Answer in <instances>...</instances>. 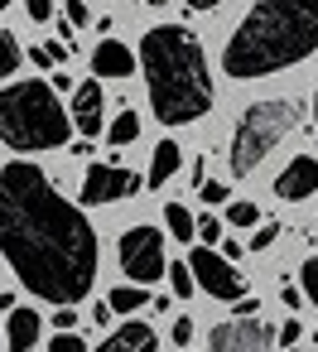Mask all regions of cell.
Wrapping results in <instances>:
<instances>
[{"label":"cell","mask_w":318,"mask_h":352,"mask_svg":"<svg viewBox=\"0 0 318 352\" xmlns=\"http://www.w3.org/2000/svg\"><path fill=\"white\" fill-rule=\"evenodd\" d=\"M280 299H284V304H289V309H299V299H304V294H299V289H294V285H284V289H280Z\"/></svg>","instance_id":"34"},{"label":"cell","mask_w":318,"mask_h":352,"mask_svg":"<svg viewBox=\"0 0 318 352\" xmlns=\"http://www.w3.org/2000/svg\"><path fill=\"white\" fill-rule=\"evenodd\" d=\"M198 198L217 208V203H227V198H231V188H227V184H217V179H203V184H198Z\"/></svg>","instance_id":"23"},{"label":"cell","mask_w":318,"mask_h":352,"mask_svg":"<svg viewBox=\"0 0 318 352\" xmlns=\"http://www.w3.org/2000/svg\"><path fill=\"white\" fill-rule=\"evenodd\" d=\"M140 73L150 87V111L159 126H193L212 111V73L207 54L193 30L183 25H155L140 39Z\"/></svg>","instance_id":"2"},{"label":"cell","mask_w":318,"mask_h":352,"mask_svg":"<svg viewBox=\"0 0 318 352\" xmlns=\"http://www.w3.org/2000/svg\"><path fill=\"white\" fill-rule=\"evenodd\" d=\"M193 236H198L207 251H217V246H222V222H217V217H193Z\"/></svg>","instance_id":"20"},{"label":"cell","mask_w":318,"mask_h":352,"mask_svg":"<svg viewBox=\"0 0 318 352\" xmlns=\"http://www.w3.org/2000/svg\"><path fill=\"white\" fill-rule=\"evenodd\" d=\"M188 338H193V318H183V314H179V318H174V342L183 347Z\"/></svg>","instance_id":"32"},{"label":"cell","mask_w":318,"mask_h":352,"mask_svg":"<svg viewBox=\"0 0 318 352\" xmlns=\"http://www.w3.org/2000/svg\"><path fill=\"white\" fill-rule=\"evenodd\" d=\"M164 227L179 236V241H193V212L183 203H164Z\"/></svg>","instance_id":"18"},{"label":"cell","mask_w":318,"mask_h":352,"mask_svg":"<svg viewBox=\"0 0 318 352\" xmlns=\"http://www.w3.org/2000/svg\"><path fill=\"white\" fill-rule=\"evenodd\" d=\"M135 135H140V116L135 111H116V121L106 126V140L111 145H130Z\"/></svg>","instance_id":"17"},{"label":"cell","mask_w":318,"mask_h":352,"mask_svg":"<svg viewBox=\"0 0 318 352\" xmlns=\"http://www.w3.org/2000/svg\"><path fill=\"white\" fill-rule=\"evenodd\" d=\"M275 236H280V227H275V222H265V227L251 236V251H265V246H275Z\"/></svg>","instance_id":"27"},{"label":"cell","mask_w":318,"mask_h":352,"mask_svg":"<svg viewBox=\"0 0 318 352\" xmlns=\"http://www.w3.org/2000/svg\"><path fill=\"white\" fill-rule=\"evenodd\" d=\"M174 174H179V145H174V140H159V145H155V160H150L145 184H150V188H159V184H169Z\"/></svg>","instance_id":"15"},{"label":"cell","mask_w":318,"mask_h":352,"mask_svg":"<svg viewBox=\"0 0 318 352\" xmlns=\"http://www.w3.org/2000/svg\"><path fill=\"white\" fill-rule=\"evenodd\" d=\"M63 15H68V25H87V6H82V0H68Z\"/></svg>","instance_id":"30"},{"label":"cell","mask_w":318,"mask_h":352,"mask_svg":"<svg viewBox=\"0 0 318 352\" xmlns=\"http://www.w3.org/2000/svg\"><path fill=\"white\" fill-rule=\"evenodd\" d=\"M10 6H15V0H0V15H5V10H10Z\"/></svg>","instance_id":"37"},{"label":"cell","mask_w":318,"mask_h":352,"mask_svg":"<svg viewBox=\"0 0 318 352\" xmlns=\"http://www.w3.org/2000/svg\"><path fill=\"white\" fill-rule=\"evenodd\" d=\"M49 352H92V347H87L78 333H58V338L49 342Z\"/></svg>","instance_id":"25"},{"label":"cell","mask_w":318,"mask_h":352,"mask_svg":"<svg viewBox=\"0 0 318 352\" xmlns=\"http://www.w3.org/2000/svg\"><path fill=\"white\" fill-rule=\"evenodd\" d=\"M299 275H304V294H308V299H313V309H318V256H308Z\"/></svg>","instance_id":"24"},{"label":"cell","mask_w":318,"mask_h":352,"mask_svg":"<svg viewBox=\"0 0 318 352\" xmlns=\"http://www.w3.org/2000/svg\"><path fill=\"white\" fill-rule=\"evenodd\" d=\"M313 193H318V160H313V155H294V160L280 169V179H275V198L304 203V198H313Z\"/></svg>","instance_id":"11"},{"label":"cell","mask_w":318,"mask_h":352,"mask_svg":"<svg viewBox=\"0 0 318 352\" xmlns=\"http://www.w3.org/2000/svg\"><path fill=\"white\" fill-rule=\"evenodd\" d=\"M15 68H20V44H15V34L0 30V82H5Z\"/></svg>","instance_id":"19"},{"label":"cell","mask_w":318,"mask_h":352,"mask_svg":"<svg viewBox=\"0 0 318 352\" xmlns=\"http://www.w3.org/2000/svg\"><path fill=\"white\" fill-rule=\"evenodd\" d=\"M299 338H304V328H299V318H289V323H284V328L275 333V342H284L289 352H294V342H299Z\"/></svg>","instance_id":"28"},{"label":"cell","mask_w":318,"mask_h":352,"mask_svg":"<svg viewBox=\"0 0 318 352\" xmlns=\"http://www.w3.org/2000/svg\"><path fill=\"white\" fill-rule=\"evenodd\" d=\"M130 193H140V174H130L121 164H87V174H82V203L87 208L121 203Z\"/></svg>","instance_id":"8"},{"label":"cell","mask_w":318,"mask_h":352,"mask_svg":"<svg viewBox=\"0 0 318 352\" xmlns=\"http://www.w3.org/2000/svg\"><path fill=\"white\" fill-rule=\"evenodd\" d=\"M49 87H54V92H68V87H73V78H68V73H54V82H49Z\"/></svg>","instance_id":"36"},{"label":"cell","mask_w":318,"mask_h":352,"mask_svg":"<svg viewBox=\"0 0 318 352\" xmlns=\"http://www.w3.org/2000/svg\"><path fill=\"white\" fill-rule=\"evenodd\" d=\"M255 309H260L255 299H236V318H255Z\"/></svg>","instance_id":"33"},{"label":"cell","mask_w":318,"mask_h":352,"mask_svg":"<svg viewBox=\"0 0 318 352\" xmlns=\"http://www.w3.org/2000/svg\"><path fill=\"white\" fill-rule=\"evenodd\" d=\"M183 6H188V10H217L222 0H183Z\"/></svg>","instance_id":"35"},{"label":"cell","mask_w":318,"mask_h":352,"mask_svg":"<svg viewBox=\"0 0 318 352\" xmlns=\"http://www.w3.org/2000/svg\"><path fill=\"white\" fill-rule=\"evenodd\" d=\"M294 121H299V107H294L289 97L251 102V107L241 111L236 131H231V174H236V179L255 174V169L265 164V155L294 131Z\"/></svg>","instance_id":"5"},{"label":"cell","mask_w":318,"mask_h":352,"mask_svg":"<svg viewBox=\"0 0 318 352\" xmlns=\"http://www.w3.org/2000/svg\"><path fill=\"white\" fill-rule=\"evenodd\" d=\"M97 352H159V338H155L150 323H121L116 333L102 338Z\"/></svg>","instance_id":"14"},{"label":"cell","mask_w":318,"mask_h":352,"mask_svg":"<svg viewBox=\"0 0 318 352\" xmlns=\"http://www.w3.org/2000/svg\"><path fill=\"white\" fill-rule=\"evenodd\" d=\"M145 6H164V0H145Z\"/></svg>","instance_id":"39"},{"label":"cell","mask_w":318,"mask_h":352,"mask_svg":"<svg viewBox=\"0 0 318 352\" xmlns=\"http://www.w3.org/2000/svg\"><path fill=\"white\" fill-rule=\"evenodd\" d=\"M318 49V0H255L236 25L222 73L236 82L284 73Z\"/></svg>","instance_id":"3"},{"label":"cell","mask_w":318,"mask_h":352,"mask_svg":"<svg viewBox=\"0 0 318 352\" xmlns=\"http://www.w3.org/2000/svg\"><path fill=\"white\" fill-rule=\"evenodd\" d=\"M116 256H121V270L130 275V285H155L159 275H164V236H159V227H145V222H135V227H126L121 232V246H116Z\"/></svg>","instance_id":"6"},{"label":"cell","mask_w":318,"mask_h":352,"mask_svg":"<svg viewBox=\"0 0 318 352\" xmlns=\"http://www.w3.org/2000/svg\"><path fill=\"white\" fill-rule=\"evenodd\" d=\"M25 10H30V20H34V25H44V20H54V10H58V6H54V0H25Z\"/></svg>","instance_id":"26"},{"label":"cell","mask_w":318,"mask_h":352,"mask_svg":"<svg viewBox=\"0 0 318 352\" xmlns=\"http://www.w3.org/2000/svg\"><path fill=\"white\" fill-rule=\"evenodd\" d=\"M207 352H275V333L260 318H227L207 333Z\"/></svg>","instance_id":"9"},{"label":"cell","mask_w":318,"mask_h":352,"mask_svg":"<svg viewBox=\"0 0 318 352\" xmlns=\"http://www.w3.org/2000/svg\"><path fill=\"white\" fill-rule=\"evenodd\" d=\"M39 49L49 54V63H68V54H73V49H68V44H58V39H49V44H39Z\"/></svg>","instance_id":"29"},{"label":"cell","mask_w":318,"mask_h":352,"mask_svg":"<svg viewBox=\"0 0 318 352\" xmlns=\"http://www.w3.org/2000/svg\"><path fill=\"white\" fill-rule=\"evenodd\" d=\"M164 275H169V285H174V294L179 299H188L198 285H193V275H188V261H174V265H164Z\"/></svg>","instance_id":"21"},{"label":"cell","mask_w":318,"mask_h":352,"mask_svg":"<svg viewBox=\"0 0 318 352\" xmlns=\"http://www.w3.org/2000/svg\"><path fill=\"white\" fill-rule=\"evenodd\" d=\"M313 126H318V97H313Z\"/></svg>","instance_id":"38"},{"label":"cell","mask_w":318,"mask_h":352,"mask_svg":"<svg viewBox=\"0 0 318 352\" xmlns=\"http://www.w3.org/2000/svg\"><path fill=\"white\" fill-rule=\"evenodd\" d=\"M54 328H58V333H73V328H78V314H73V309H58V314H54Z\"/></svg>","instance_id":"31"},{"label":"cell","mask_w":318,"mask_h":352,"mask_svg":"<svg viewBox=\"0 0 318 352\" xmlns=\"http://www.w3.org/2000/svg\"><path fill=\"white\" fill-rule=\"evenodd\" d=\"M92 73H97V82H102V78H130V73H135V54H130L121 39H102V44L92 49Z\"/></svg>","instance_id":"13"},{"label":"cell","mask_w":318,"mask_h":352,"mask_svg":"<svg viewBox=\"0 0 318 352\" xmlns=\"http://www.w3.org/2000/svg\"><path fill=\"white\" fill-rule=\"evenodd\" d=\"M0 256L30 294L73 309L92 294L102 246L82 208H73L39 164L10 160L0 164Z\"/></svg>","instance_id":"1"},{"label":"cell","mask_w":318,"mask_h":352,"mask_svg":"<svg viewBox=\"0 0 318 352\" xmlns=\"http://www.w3.org/2000/svg\"><path fill=\"white\" fill-rule=\"evenodd\" d=\"M313 342H318V333H313Z\"/></svg>","instance_id":"40"},{"label":"cell","mask_w":318,"mask_h":352,"mask_svg":"<svg viewBox=\"0 0 318 352\" xmlns=\"http://www.w3.org/2000/svg\"><path fill=\"white\" fill-rule=\"evenodd\" d=\"M227 222H231V227H255L260 212H255V203H231V208H227Z\"/></svg>","instance_id":"22"},{"label":"cell","mask_w":318,"mask_h":352,"mask_svg":"<svg viewBox=\"0 0 318 352\" xmlns=\"http://www.w3.org/2000/svg\"><path fill=\"white\" fill-rule=\"evenodd\" d=\"M68 121H73V131H82L87 140L102 135V121H106V92H102L97 78L82 82V87H73V111H68Z\"/></svg>","instance_id":"10"},{"label":"cell","mask_w":318,"mask_h":352,"mask_svg":"<svg viewBox=\"0 0 318 352\" xmlns=\"http://www.w3.org/2000/svg\"><path fill=\"white\" fill-rule=\"evenodd\" d=\"M39 333H44V318L30 304H15L10 318H5V347L10 352H34L39 347Z\"/></svg>","instance_id":"12"},{"label":"cell","mask_w":318,"mask_h":352,"mask_svg":"<svg viewBox=\"0 0 318 352\" xmlns=\"http://www.w3.org/2000/svg\"><path fill=\"white\" fill-rule=\"evenodd\" d=\"M188 275H193V285H198L203 294H212V299H227V304L246 299V275H241L231 261H222L217 251H207V246H198V251L188 256Z\"/></svg>","instance_id":"7"},{"label":"cell","mask_w":318,"mask_h":352,"mask_svg":"<svg viewBox=\"0 0 318 352\" xmlns=\"http://www.w3.org/2000/svg\"><path fill=\"white\" fill-rule=\"evenodd\" d=\"M73 135V121L58 102V92L49 82H10L0 87V140L20 155H34V150H63Z\"/></svg>","instance_id":"4"},{"label":"cell","mask_w":318,"mask_h":352,"mask_svg":"<svg viewBox=\"0 0 318 352\" xmlns=\"http://www.w3.org/2000/svg\"><path fill=\"white\" fill-rule=\"evenodd\" d=\"M140 304H150V294H145L140 285H121V289L106 294V309H111V314H135Z\"/></svg>","instance_id":"16"}]
</instances>
